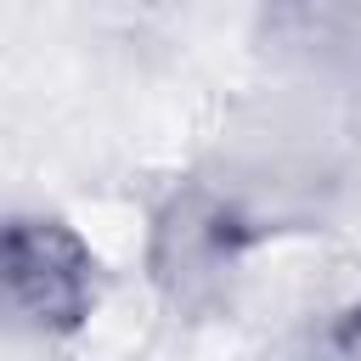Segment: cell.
I'll list each match as a JSON object with an SVG mask.
<instances>
[{
    "instance_id": "obj_1",
    "label": "cell",
    "mask_w": 361,
    "mask_h": 361,
    "mask_svg": "<svg viewBox=\"0 0 361 361\" xmlns=\"http://www.w3.org/2000/svg\"><path fill=\"white\" fill-rule=\"evenodd\" d=\"M0 282H6V310L28 333L68 338L96 310L102 265L73 226L51 214H11L0 243Z\"/></svg>"
},
{
    "instance_id": "obj_2",
    "label": "cell",
    "mask_w": 361,
    "mask_h": 361,
    "mask_svg": "<svg viewBox=\"0 0 361 361\" xmlns=\"http://www.w3.org/2000/svg\"><path fill=\"white\" fill-rule=\"evenodd\" d=\"M248 237H254V220L243 214L237 197H226L214 186H180L152 214L147 271L169 305L192 310V305L220 299V288L231 282V271L248 254Z\"/></svg>"
},
{
    "instance_id": "obj_3",
    "label": "cell",
    "mask_w": 361,
    "mask_h": 361,
    "mask_svg": "<svg viewBox=\"0 0 361 361\" xmlns=\"http://www.w3.org/2000/svg\"><path fill=\"white\" fill-rule=\"evenodd\" d=\"M259 28L276 56L333 62L361 34V0H259Z\"/></svg>"
}]
</instances>
